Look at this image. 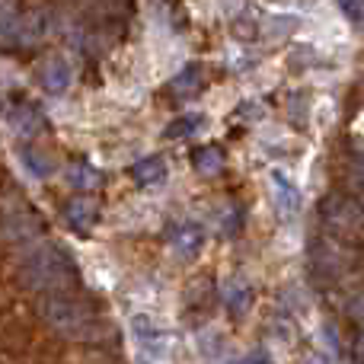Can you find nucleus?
I'll return each instance as SVG.
<instances>
[{"label": "nucleus", "instance_id": "obj_19", "mask_svg": "<svg viewBox=\"0 0 364 364\" xmlns=\"http://www.w3.org/2000/svg\"><path fill=\"white\" fill-rule=\"evenodd\" d=\"M26 164H29L32 176H48V173H51V160L36 157V154H32V151H26Z\"/></svg>", "mask_w": 364, "mask_h": 364}, {"label": "nucleus", "instance_id": "obj_3", "mask_svg": "<svg viewBox=\"0 0 364 364\" xmlns=\"http://www.w3.org/2000/svg\"><path fill=\"white\" fill-rule=\"evenodd\" d=\"M0 230L13 246H29L42 233V214H36L23 201H6L0 208Z\"/></svg>", "mask_w": 364, "mask_h": 364}, {"label": "nucleus", "instance_id": "obj_5", "mask_svg": "<svg viewBox=\"0 0 364 364\" xmlns=\"http://www.w3.org/2000/svg\"><path fill=\"white\" fill-rule=\"evenodd\" d=\"M272 186H275V208L282 218H294L301 211V188L294 186L284 173H272Z\"/></svg>", "mask_w": 364, "mask_h": 364}, {"label": "nucleus", "instance_id": "obj_6", "mask_svg": "<svg viewBox=\"0 0 364 364\" xmlns=\"http://www.w3.org/2000/svg\"><path fill=\"white\" fill-rule=\"evenodd\" d=\"M96 218H100V211H96V205L87 198V195L70 198L68 205H64V220H68L70 230H77V233H87L90 227L96 224Z\"/></svg>", "mask_w": 364, "mask_h": 364}, {"label": "nucleus", "instance_id": "obj_7", "mask_svg": "<svg viewBox=\"0 0 364 364\" xmlns=\"http://www.w3.org/2000/svg\"><path fill=\"white\" fill-rule=\"evenodd\" d=\"M19 26H23V10L16 0H0V45L13 48L19 45Z\"/></svg>", "mask_w": 364, "mask_h": 364}, {"label": "nucleus", "instance_id": "obj_4", "mask_svg": "<svg viewBox=\"0 0 364 364\" xmlns=\"http://www.w3.org/2000/svg\"><path fill=\"white\" fill-rule=\"evenodd\" d=\"M38 80H42L45 93L61 96L70 87V80H74V68H70V61L64 55H51V58H45L42 70H38Z\"/></svg>", "mask_w": 364, "mask_h": 364}, {"label": "nucleus", "instance_id": "obj_15", "mask_svg": "<svg viewBox=\"0 0 364 364\" xmlns=\"http://www.w3.org/2000/svg\"><path fill=\"white\" fill-rule=\"evenodd\" d=\"M250 307H252V288L250 284H233L230 294H227V310L233 316H243Z\"/></svg>", "mask_w": 364, "mask_h": 364}, {"label": "nucleus", "instance_id": "obj_2", "mask_svg": "<svg viewBox=\"0 0 364 364\" xmlns=\"http://www.w3.org/2000/svg\"><path fill=\"white\" fill-rule=\"evenodd\" d=\"M38 314L45 316L55 333H61L64 339H77V342H90L100 339L106 333V320L96 314L90 304L70 297L68 291H55V294H45L38 301Z\"/></svg>", "mask_w": 364, "mask_h": 364}, {"label": "nucleus", "instance_id": "obj_1", "mask_svg": "<svg viewBox=\"0 0 364 364\" xmlns=\"http://www.w3.org/2000/svg\"><path fill=\"white\" fill-rule=\"evenodd\" d=\"M19 272H23V282L32 291H42V294H55V291H68L80 282L77 275V265L61 246L55 243H29V250L19 259Z\"/></svg>", "mask_w": 364, "mask_h": 364}, {"label": "nucleus", "instance_id": "obj_12", "mask_svg": "<svg viewBox=\"0 0 364 364\" xmlns=\"http://www.w3.org/2000/svg\"><path fill=\"white\" fill-rule=\"evenodd\" d=\"M132 179L138 186H157L166 179V160L164 157H144L132 166Z\"/></svg>", "mask_w": 364, "mask_h": 364}, {"label": "nucleus", "instance_id": "obj_11", "mask_svg": "<svg viewBox=\"0 0 364 364\" xmlns=\"http://www.w3.org/2000/svg\"><path fill=\"white\" fill-rule=\"evenodd\" d=\"M48 36V13L32 10L23 13V26H19V45H36Z\"/></svg>", "mask_w": 364, "mask_h": 364}, {"label": "nucleus", "instance_id": "obj_21", "mask_svg": "<svg viewBox=\"0 0 364 364\" xmlns=\"http://www.w3.org/2000/svg\"><path fill=\"white\" fill-rule=\"evenodd\" d=\"M307 364H333V361H329L326 355H320V352H316V355H310V358H307Z\"/></svg>", "mask_w": 364, "mask_h": 364}, {"label": "nucleus", "instance_id": "obj_16", "mask_svg": "<svg viewBox=\"0 0 364 364\" xmlns=\"http://www.w3.org/2000/svg\"><path fill=\"white\" fill-rule=\"evenodd\" d=\"M201 87V68L198 64H192V68H186L182 74L173 80V90H176L179 96H188V93H195V90Z\"/></svg>", "mask_w": 364, "mask_h": 364}, {"label": "nucleus", "instance_id": "obj_8", "mask_svg": "<svg viewBox=\"0 0 364 364\" xmlns=\"http://www.w3.org/2000/svg\"><path fill=\"white\" fill-rule=\"evenodd\" d=\"M132 329H134V336L141 339V346H144L151 355H164L166 352V342L170 339H166V333L151 320V316H134Z\"/></svg>", "mask_w": 364, "mask_h": 364}, {"label": "nucleus", "instance_id": "obj_20", "mask_svg": "<svg viewBox=\"0 0 364 364\" xmlns=\"http://www.w3.org/2000/svg\"><path fill=\"white\" fill-rule=\"evenodd\" d=\"M240 364H275L269 358V355L262 352V348H256V352H250V355H243V358H240Z\"/></svg>", "mask_w": 364, "mask_h": 364}, {"label": "nucleus", "instance_id": "obj_9", "mask_svg": "<svg viewBox=\"0 0 364 364\" xmlns=\"http://www.w3.org/2000/svg\"><path fill=\"white\" fill-rule=\"evenodd\" d=\"M173 246H176V252L182 259L198 256V250L205 246V230H201V224H192V220L179 224L176 230H173Z\"/></svg>", "mask_w": 364, "mask_h": 364}, {"label": "nucleus", "instance_id": "obj_13", "mask_svg": "<svg viewBox=\"0 0 364 364\" xmlns=\"http://www.w3.org/2000/svg\"><path fill=\"white\" fill-rule=\"evenodd\" d=\"M201 128H205V115H201V112H188V115H179V119H173L170 125L164 128V138H170V141L192 138V134H198Z\"/></svg>", "mask_w": 364, "mask_h": 364}, {"label": "nucleus", "instance_id": "obj_18", "mask_svg": "<svg viewBox=\"0 0 364 364\" xmlns=\"http://www.w3.org/2000/svg\"><path fill=\"white\" fill-rule=\"evenodd\" d=\"M336 4H339V10L346 13L352 23H361L364 19V0H336Z\"/></svg>", "mask_w": 364, "mask_h": 364}, {"label": "nucleus", "instance_id": "obj_14", "mask_svg": "<svg viewBox=\"0 0 364 364\" xmlns=\"http://www.w3.org/2000/svg\"><path fill=\"white\" fill-rule=\"evenodd\" d=\"M192 166L201 176H214V173L224 170V154H220V147H198L192 154Z\"/></svg>", "mask_w": 364, "mask_h": 364}, {"label": "nucleus", "instance_id": "obj_17", "mask_svg": "<svg viewBox=\"0 0 364 364\" xmlns=\"http://www.w3.org/2000/svg\"><path fill=\"white\" fill-rule=\"evenodd\" d=\"M68 179L74 182L77 188H87V192H90V188H96V186L102 182L100 173H96L93 166H87V164H80V166H74V170H68Z\"/></svg>", "mask_w": 364, "mask_h": 364}, {"label": "nucleus", "instance_id": "obj_10", "mask_svg": "<svg viewBox=\"0 0 364 364\" xmlns=\"http://www.w3.org/2000/svg\"><path fill=\"white\" fill-rule=\"evenodd\" d=\"M10 125L16 128L23 138H32V134H38L45 128V119L32 102H16V106L10 109Z\"/></svg>", "mask_w": 364, "mask_h": 364}]
</instances>
